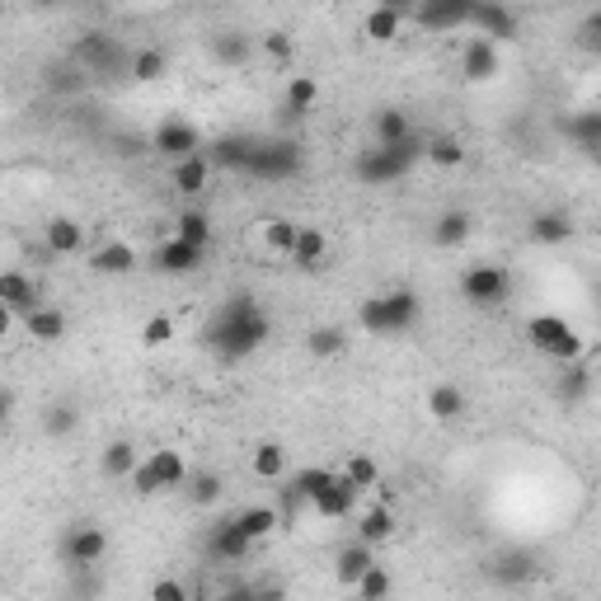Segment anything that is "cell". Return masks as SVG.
I'll list each match as a JSON object with an SVG mask.
<instances>
[{"label":"cell","mask_w":601,"mask_h":601,"mask_svg":"<svg viewBox=\"0 0 601 601\" xmlns=\"http://www.w3.org/2000/svg\"><path fill=\"white\" fill-rule=\"evenodd\" d=\"M470 231H475L470 212H442V216H437V231H432V240H437L442 249H451V245H465V240H470Z\"/></svg>","instance_id":"32"},{"label":"cell","mask_w":601,"mask_h":601,"mask_svg":"<svg viewBox=\"0 0 601 601\" xmlns=\"http://www.w3.org/2000/svg\"><path fill=\"white\" fill-rule=\"evenodd\" d=\"M461 76L475 80V85H484V80L498 76V43H489V38H465L461 47Z\"/></svg>","instance_id":"10"},{"label":"cell","mask_w":601,"mask_h":601,"mask_svg":"<svg viewBox=\"0 0 601 601\" xmlns=\"http://www.w3.org/2000/svg\"><path fill=\"white\" fill-rule=\"evenodd\" d=\"M371 137H376L381 151H390V146L414 137V123H409V113H400V108H381V113L371 118Z\"/></svg>","instance_id":"14"},{"label":"cell","mask_w":601,"mask_h":601,"mask_svg":"<svg viewBox=\"0 0 601 601\" xmlns=\"http://www.w3.org/2000/svg\"><path fill=\"white\" fill-rule=\"evenodd\" d=\"M324 254H329V240H324L320 226H296V240H292V254H287V259H296L301 268H320Z\"/></svg>","instance_id":"19"},{"label":"cell","mask_w":601,"mask_h":601,"mask_svg":"<svg viewBox=\"0 0 601 601\" xmlns=\"http://www.w3.org/2000/svg\"><path fill=\"white\" fill-rule=\"evenodd\" d=\"M15 414V390H5L0 386V428H5V418Z\"/></svg>","instance_id":"48"},{"label":"cell","mask_w":601,"mask_h":601,"mask_svg":"<svg viewBox=\"0 0 601 601\" xmlns=\"http://www.w3.org/2000/svg\"><path fill=\"white\" fill-rule=\"evenodd\" d=\"M249 597H254V601H287V587H282V583H268V587H249Z\"/></svg>","instance_id":"47"},{"label":"cell","mask_w":601,"mask_h":601,"mask_svg":"<svg viewBox=\"0 0 601 601\" xmlns=\"http://www.w3.org/2000/svg\"><path fill=\"white\" fill-rule=\"evenodd\" d=\"M353 503H357V489L339 475V470H334V484H329V489H320V494L310 498V508L320 512L324 522H343V517L353 512Z\"/></svg>","instance_id":"11"},{"label":"cell","mask_w":601,"mask_h":601,"mask_svg":"<svg viewBox=\"0 0 601 601\" xmlns=\"http://www.w3.org/2000/svg\"><path fill=\"white\" fill-rule=\"evenodd\" d=\"M263 52H273L278 62H287V57H292V38H287V33H268V38H263Z\"/></svg>","instance_id":"45"},{"label":"cell","mask_w":601,"mask_h":601,"mask_svg":"<svg viewBox=\"0 0 601 601\" xmlns=\"http://www.w3.org/2000/svg\"><path fill=\"white\" fill-rule=\"evenodd\" d=\"M146 465H151V475H155V484H160V489H179V484L188 479L184 456H179V451H170V447L151 451V456H146Z\"/></svg>","instance_id":"21"},{"label":"cell","mask_w":601,"mask_h":601,"mask_svg":"<svg viewBox=\"0 0 601 601\" xmlns=\"http://www.w3.org/2000/svg\"><path fill=\"white\" fill-rule=\"evenodd\" d=\"M127 484H132V494H141V498L160 494V484H155V475H151V465H146V461H137V470L127 475Z\"/></svg>","instance_id":"43"},{"label":"cell","mask_w":601,"mask_h":601,"mask_svg":"<svg viewBox=\"0 0 601 601\" xmlns=\"http://www.w3.org/2000/svg\"><path fill=\"white\" fill-rule=\"evenodd\" d=\"M24 329H29V339H38V343H57V339H66V315L57 306H38L33 315H24Z\"/></svg>","instance_id":"22"},{"label":"cell","mask_w":601,"mask_h":601,"mask_svg":"<svg viewBox=\"0 0 601 601\" xmlns=\"http://www.w3.org/2000/svg\"><path fill=\"white\" fill-rule=\"evenodd\" d=\"M498 578L503 583H522V578H531V564H522V559H508V564H498Z\"/></svg>","instance_id":"44"},{"label":"cell","mask_w":601,"mask_h":601,"mask_svg":"<svg viewBox=\"0 0 601 601\" xmlns=\"http://www.w3.org/2000/svg\"><path fill=\"white\" fill-rule=\"evenodd\" d=\"M390 536H395V512H390L386 503H371V508L362 512V522H357V540L376 550V545L390 540Z\"/></svg>","instance_id":"20"},{"label":"cell","mask_w":601,"mask_h":601,"mask_svg":"<svg viewBox=\"0 0 601 601\" xmlns=\"http://www.w3.org/2000/svg\"><path fill=\"white\" fill-rule=\"evenodd\" d=\"M418 320V296L395 292V296H376L362 306V329L367 334H404Z\"/></svg>","instance_id":"3"},{"label":"cell","mask_w":601,"mask_h":601,"mask_svg":"<svg viewBox=\"0 0 601 601\" xmlns=\"http://www.w3.org/2000/svg\"><path fill=\"white\" fill-rule=\"evenodd\" d=\"M404 19H414V29L451 33V29H461L465 19H470V0H428V5L404 10Z\"/></svg>","instance_id":"6"},{"label":"cell","mask_w":601,"mask_h":601,"mask_svg":"<svg viewBox=\"0 0 601 601\" xmlns=\"http://www.w3.org/2000/svg\"><path fill=\"white\" fill-rule=\"evenodd\" d=\"M151 601H188V583L184 578H160V583H151Z\"/></svg>","instance_id":"42"},{"label":"cell","mask_w":601,"mask_h":601,"mask_svg":"<svg viewBox=\"0 0 601 601\" xmlns=\"http://www.w3.org/2000/svg\"><path fill=\"white\" fill-rule=\"evenodd\" d=\"M282 526L278 508H268V503H254V508H245L240 517H235V531L249 540V545H259V540H268L273 531Z\"/></svg>","instance_id":"15"},{"label":"cell","mask_w":601,"mask_h":601,"mask_svg":"<svg viewBox=\"0 0 601 601\" xmlns=\"http://www.w3.org/2000/svg\"><path fill=\"white\" fill-rule=\"evenodd\" d=\"M212 601H254V597H249V587L235 583V587H226V592H216Z\"/></svg>","instance_id":"49"},{"label":"cell","mask_w":601,"mask_h":601,"mask_svg":"<svg viewBox=\"0 0 601 601\" xmlns=\"http://www.w3.org/2000/svg\"><path fill=\"white\" fill-rule=\"evenodd\" d=\"M249 465H254V475H259V479H282V475H287V451H282L278 442H263Z\"/></svg>","instance_id":"37"},{"label":"cell","mask_w":601,"mask_h":601,"mask_svg":"<svg viewBox=\"0 0 601 601\" xmlns=\"http://www.w3.org/2000/svg\"><path fill=\"white\" fill-rule=\"evenodd\" d=\"M353 592H357V601H390V573H386V564H371V569L353 583Z\"/></svg>","instance_id":"35"},{"label":"cell","mask_w":601,"mask_h":601,"mask_svg":"<svg viewBox=\"0 0 601 601\" xmlns=\"http://www.w3.org/2000/svg\"><path fill=\"white\" fill-rule=\"evenodd\" d=\"M43 240H47V254H52V259H76L80 249H85V226H76L71 216H52Z\"/></svg>","instance_id":"12"},{"label":"cell","mask_w":601,"mask_h":601,"mask_svg":"<svg viewBox=\"0 0 601 601\" xmlns=\"http://www.w3.org/2000/svg\"><path fill=\"white\" fill-rule=\"evenodd\" d=\"M404 29V5H376L367 15V38H376V43H395Z\"/></svg>","instance_id":"26"},{"label":"cell","mask_w":601,"mask_h":601,"mask_svg":"<svg viewBox=\"0 0 601 601\" xmlns=\"http://www.w3.org/2000/svg\"><path fill=\"white\" fill-rule=\"evenodd\" d=\"M62 555H66V564H76V569H94V564L108 555V536L99 531V526L80 522L76 531H66Z\"/></svg>","instance_id":"7"},{"label":"cell","mask_w":601,"mask_h":601,"mask_svg":"<svg viewBox=\"0 0 601 601\" xmlns=\"http://www.w3.org/2000/svg\"><path fill=\"white\" fill-rule=\"evenodd\" d=\"M423 160H432L437 170H456V165H465V146L461 137H423Z\"/></svg>","instance_id":"27"},{"label":"cell","mask_w":601,"mask_h":601,"mask_svg":"<svg viewBox=\"0 0 601 601\" xmlns=\"http://www.w3.org/2000/svg\"><path fill=\"white\" fill-rule=\"evenodd\" d=\"M155 268L160 273H170V278H179V273H193L202 263V249H193V245H184V240H165V245L155 249Z\"/></svg>","instance_id":"17"},{"label":"cell","mask_w":601,"mask_h":601,"mask_svg":"<svg viewBox=\"0 0 601 601\" xmlns=\"http://www.w3.org/2000/svg\"><path fill=\"white\" fill-rule=\"evenodd\" d=\"M315 99H320L315 76H292V80H287V113H310Z\"/></svg>","instance_id":"39"},{"label":"cell","mask_w":601,"mask_h":601,"mask_svg":"<svg viewBox=\"0 0 601 601\" xmlns=\"http://www.w3.org/2000/svg\"><path fill=\"white\" fill-rule=\"evenodd\" d=\"M428 414L437 418V423H461V418H465V390L451 386V381L432 386L428 390Z\"/></svg>","instance_id":"18"},{"label":"cell","mask_w":601,"mask_h":601,"mask_svg":"<svg viewBox=\"0 0 601 601\" xmlns=\"http://www.w3.org/2000/svg\"><path fill=\"white\" fill-rule=\"evenodd\" d=\"M174 240H184V245H193V249L207 254V245H212V216L207 212H179V221H174Z\"/></svg>","instance_id":"25"},{"label":"cell","mask_w":601,"mask_h":601,"mask_svg":"<svg viewBox=\"0 0 601 601\" xmlns=\"http://www.w3.org/2000/svg\"><path fill=\"white\" fill-rule=\"evenodd\" d=\"M165 52L160 47H141V52H132V80H141V85H151V80L165 76Z\"/></svg>","instance_id":"38"},{"label":"cell","mask_w":601,"mask_h":601,"mask_svg":"<svg viewBox=\"0 0 601 601\" xmlns=\"http://www.w3.org/2000/svg\"><path fill=\"white\" fill-rule=\"evenodd\" d=\"M526 235H531L536 245H564V240L573 235V221L564 212H540V216H531Z\"/></svg>","instance_id":"24"},{"label":"cell","mask_w":601,"mask_h":601,"mask_svg":"<svg viewBox=\"0 0 601 601\" xmlns=\"http://www.w3.org/2000/svg\"><path fill=\"white\" fill-rule=\"evenodd\" d=\"M137 447L132 442H108L104 451H99V470H104L108 479H127L132 470H137Z\"/></svg>","instance_id":"28"},{"label":"cell","mask_w":601,"mask_h":601,"mask_svg":"<svg viewBox=\"0 0 601 601\" xmlns=\"http://www.w3.org/2000/svg\"><path fill=\"white\" fill-rule=\"evenodd\" d=\"M376 564V550L371 545H362V540H353V545H343L339 559H334V578H339V587H353L362 573Z\"/></svg>","instance_id":"16"},{"label":"cell","mask_w":601,"mask_h":601,"mask_svg":"<svg viewBox=\"0 0 601 601\" xmlns=\"http://www.w3.org/2000/svg\"><path fill=\"white\" fill-rule=\"evenodd\" d=\"M329 484H334V470H329V465H306L301 475H292L287 498H292V503H310V498L320 494V489H329Z\"/></svg>","instance_id":"29"},{"label":"cell","mask_w":601,"mask_h":601,"mask_svg":"<svg viewBox=\"0 0 601 601\" xmlns=\"http://www.w3.org/2000/svg\"><path fill=\"white\" fill-rule=\"evenodd\" d=\"M259 231H263V249H268V254H292L296 221H287V216H268V221H259Z\"/></svg>","instance_id":"34"},{"label":"cell","mask_w":601,"mask_h":601,"mask_svg":"<svg viewBox=\"0 0 601 601\" xmlns=\"http://www.w3.org/2000/svg\"><path fill=\"white\" fill-rule=\"evenodd\" d=\"M263 339H268V320L249 306V296H235L226 306V315H221V348H226V357L254 353Z\"/></svg>","instance_id":"2"},{"label":"cell","mask_w":601,"mask_h":601,"mask_svg":"<svg viewBox=\"0 0 601 601\" xmlns=\"http://www.w3.org/2000/svg\"><path fill=\"white\" fill-rule=\"evenodd\" d=\"M188 503L193 508H212V503H221L226 498V484H221V475H212V470H198V475H188Z\"/></svg>","instance_id":"31"},{"label":"cell","mask_w":601,"mask_h":601,"mask_svg":"<svg viewBox=\"0 0 601 601\" xmlns=\"http://www.w3.org/2000/svg\"><path fill=\"white\" fill-rule=\"evenodd\" d=\"M207 179H212L207 155H188V160H179V165H174V188H179L184 198H198L202 188H207Z\"/></svg>","instance_id":"23"},{"label":"cell","mask_w":601,"mask_h":601,"mask_svg":"<svg viewBox=\"0 0 601 601\" xmlns=\"http://www.w3.org/2000/svg\"><path fill=\"white\" fill-rule=\"evenodd\" d=\"M465 24H475L479 38H489V43H508V38H517V15H512L508 5H470V19Z\"/></svg>","instance_id":"8"},{"label":"cell","mask_w":601,"mask_h":601,"mask_svg":"<svg viewBox=\"0 0 601 601\" xmlns=\"http://www.w3.org/2000/svg\"><path fill=\"white\" fill-rule=\"evenodd\" d=\"M216 57H231V62H245V57H249V43H245V38H226V43H216Z\"/></svg>","instance_id":"46"},{"label":"cell","mask_w":601,"mask_h":601,"mask_svg":"<svg viewBox=\"0 0 601 601\" xmlns=\"http://www.w3.org/2000/svg\"><path fill=\"white\" fill-rule=\"evenodd\" d=\"M512 292V278L503 263H470L461 273V296L470 306H498V301H508Z\"/></svg>","instance_id":"4"},{"label":"cell","mask_w":601,"mask_h":601,"mask_svg":"<svg viewBox=\"0 0 601 601\" xmlns=\"http://www.w3.org/2000/svg\"><path fill=\"white\" fill-rule=\"evenodd\" d=\"M151 151L179 165L188 155H202V137L188 118H165V123H155V132H151Z\"/></svg>","instance_id":"5"},{"label":"cell","mask_w":601,"mask_h":601,"mask_svg":"<svg viewBox=\"0 0 601 601\" xmlns=\"http://www.w3.org/2000/svg\"><path fill=\"white\" fill-rule=\"evenodd\" d=\"M249 545L240 531H235V522H226V526H216V536H212V555L216 559H226V564H240V559H249Z\"/></svg>","instance_id":"33"},{"label":"cell","mask_w":601,"mask_h":601,"mask_svg":"<svg viewBox=\"0 0 601 601\" xmlns=\"http://www.w3.org/2000/svg\"><path fill=\"white\" fill-rule=\"evenodd\" d=\"M306 348H310V357H339L343 353V329L339 324H315L306 334Z\"/></svg>","instance_id":"36"},{"label":"cell","mask_w":601,"mask_h":601,"mask_svg":"<svg viewBox=\"0 0 601 601\" xmlns=\"http://www.w3.org/2000/svg\"><path fill=\"white\" fill-rule=\"evenodd\" d=\"M526 343H531L536 353L555 357V362H578V357L587 353V339L569 320H559V315H531V320H526Z\"/></svg>","instance_id":"1"},{"label":"cell","mask_w":601,"mask_h":601,"mask_svg":"<svg viewBox=\"0 0 601 601\" xmlns=\"http://www.w3.org/2000/svg\"><path fill=\"white\" fill-rule=\"evenodd\" d=\"M76 428H80L76 404H52V409L43 414V432H47V437H71Z\"/></svg>","instance_id":"40"},{"label":"cell","mask_w":601,"mask_h":601,"mask_svg":"<svg viewBox=\"0 0 601 601\" xmlns=\"http://www.w3.org/2000/svg\"><path fill=\"white\" fill-rule=\"evenodd\" d=\"M90 268L94 273H104V278H127L132 268H137V249L123 245V240H113V245H99L90 254Z\"/></svg>","instance_id":"13"},{"label":"cell","mask_w":601,"mask_h":601,"mask_svg":"<svg viewBox=\"0 0 601 601\" xmlns=\"http://www.w3.org/2000/svg\"><path fill=\"white\" fill-rule=\"evenodd\" d=\"M10 329H15V315H10V310L0 306V339H10Z\"/></svg>","instance_id":"50"},{"label":"cell","mask_w":601,"mask_h":601,"mask_svg":"<svg viewBox=\"0 0 601 601\" xmlns=\"http://www.w3.org/2000/svg\"><path fill=\"white\" fill-rule=\"evenodd\" d=\"M0 306L10 310V315H33V310L43 306V296H38V282L29 273H0Z\"/></svg>","instance_id":"9"},{"label":"cell","mask_w":601,"mask_h":601,"mask_svg":"<svg viewBox=\"0 0 601 601\" xmlns=\"http://www.w3.org/2000/svg\"><path fill=\"white\" fill-rule=\"evenodd\" d=\"M170 339H174V320H170V315H151V320L141 324V343H146V348H165Z\"/></svg>","instance_id":"41"},{"label":"cell","mask_w":601,"mask_h":601,"mask_svg":"<svg viewBox=\"0 0 601 601\" xmlns=\"http://www.w3.org/2000/svg\"><path fill=\"white\" fill-rule=\"evenodd\" d=\"M339 475L353 484L357 494H367V489H376V484H381V465L371 461L367 451H357V456H348V461H343Z\"/></svg>","instance_id":"30"}]
</instances>
